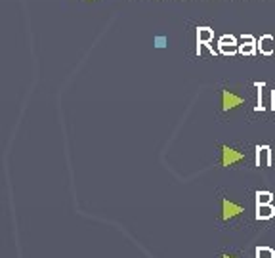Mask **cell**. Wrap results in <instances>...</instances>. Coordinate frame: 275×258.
<instances>
[{
  "label": "cell",
  "instance_id": "1",
  "mask_svg": "<svg viewBox=\"0 0 275 258\" xmlns=\"http://www.w3.org/2000/svg\"><path fill=\"white\" fill-rule=\"evenodd\" d=\"M214 38V31L210 27H199L197 29V54L201 56V46L210 44Z\"/></svg>",
  "mask_w": 275,
  "mask_h": 258
},
{
  "label": "cell",
  "instance_id": "2",
  "mask_svg": "<svg viewBox=\"0 0 275 258\" xmlns=\"http://www.w3.org/2000/svg\"><path fill=\"white\" fill-rule=\"evenodd\" d=\"M271 165V149L267 145L256 147V167H269Z\"/></svg>",
  "mask_w": 275,
  "mask_h": 258
},
{
  "label": "cell",
  "instance_id": "3",
  "mask_svg": "<svg viewBox=\"0 0 275 258\" xmlns=\"http://www.w3.org/2000/svg\"><path fill=\"white\" fill-rule=\"evenodd\" d=\"M258 50L260 54H264V56H271L275 52V38L271 35H262L258 40Z\"/></svg>",
  "mask_w": 275,
  "mask_h": 258
},
{
  "label": "cell",
  "instance_id": "4",
  "mask_svg": "<svg viewBox=\"0 0 275 258\" xmlns=\"http://www.w3.org/2000/svg\"><path fill=\"white\" fill-rule=\"evenodd\" d=\"M273 205H256V218L258 220H269V218H273Z\"/></svg>",
  "mask_w": 275,
  "mask_h": 258
},
{
  "label": "cell",
  "instance_id": "5",
  "mask_svg": "<svg viewBox=\"0 0 275 258\" xmlns=\"http://www.w3.org/2000/svg\"><path fill=\"white\" fill-rule=\"evenodd\" d=\"M243 159V155L241 153H237L235 149H231V147H224V165L226 167H231L233 163Z\"/></svg>",
  "mask_w": 275,
  "mask_h": 258
},
{
  "label": "cell",
  "instance_id": "6",
  "mask_svg": "<svg viewBox=\"0 0 275 258\" xmlns=\"http://www.w3.org/2000/svg\"><path fill=\"white\" fill-rule=\"evenodd\" d=\"M241 104V98H237L235 94H231V92H224V109L229 111V109H233L235 106Z\"/></svg>",
  "mask_w": 275,
  "mask_h": 258
},
{
  "label": "cell",
  "instance_id": "7",
  "mask_svg": "<svg viewBox=\"0 0 275 258\" xmlns=\"http://www.w3.org/2000/svg\"><path fill=\"white\" fill-rule=\"evenodd\" d=\"M243 213V209L239 205H233V203H229V201H224V218L228 220L231 216H235V214Z\"/></svg>",
  "mask_w": 275,
  "mask_h": 258
},
{
  "label": "cell",
  "instance_id": "8",
  "mask_svg": "<svg viewBox=\"0 0 275 258\" xmlns=\"http://www.w3.org/2000/svg\"><path fill=\"white\" fill-rule=\"evenodd\" d=\"M273 195L269 191H258L256 193V205H271Z\"/></svg>",
  "mask_w": 275,
  "mask_h": 258
},
{
  "label": "cell",
  "instance_id": "9",
  "mask_svg": "<svg viewBox=\"0 0 275 258\" xmlns=\"http://www.w3.org/2000/svg\"><path fill=\"white\" fill-rule=\"evenodd\" d=\"M264 83H256V88H258V106H256V111H264L266 109V104H264Z\"/></svg>",
  "mask_w": 275,
  "mask_h": 258
},
{
  "label": "cell",
  "instance_id": "10",
  "mask_svg": "<svg viewBox=\"0 0 275 258\" xmlns=\"http://www.w3.org/2000/svg\"><path fill=\"white\" fill-rule=\"evenodd\" d=\"M256 258H275V252L269 247H256Z\"/></svg>",
  "mask_w": 275,
  "mask_h": 258
},
{
  "label": "cell",
  "instance_id": "11",
  "mask_svg": "<svg viewBox=\"0 0 275 258\" xmlns=\"http://www.w3.org/2000/svg\"><path fill=\"white\" fill-rule=\"evenodd\" d=\"M220 46V54L224 56H233V54L239 52V44L237 46H231V44H218Z\"/></svg>",
  "mask_w": 275,
  "mask_h": 258
},
{
  "label": "cell",
  "instance_id": "12",
  "mask_svg": "<svg viewBox=\"0 0 275 258\" xmlns=\"http://www.w3.org/2000/svg\"><path fill=\"white\" fill-rule=\"evenodd\" d=\"M256 50H258L256 44H239V52L243 56H252V54H256Z\"/></svg>",
  "mask_w": 275,
  "mask_h": 258
},
{
  "label": "cell",
  "instance_id": "13",
  "mask_svg": "<svg viewBox=\"0 0 275 258\" xmlns=\"http://www.w3.org/2000/svg\"><path fill=\"white\" fill-rule=\"evenodd\" d=\"M218 44H231V46H237V38L233 35H222L218 38Z\"/></svg>",
  "mask_w": 275,
  "mask_h": 258
},
{
  "label": "cell",
  "instance_id": "14",
  "mask_svg": "<svg viewBox=\"0 0 275 258\" xmlns=\"http://www.w3.org/2000/svg\"><path fill=\"white\" fill-rule=\"evenodd\" d=\"M241 42H243V44H258V40L252 37V35H243V37H241Z\"/></svg>",
  "mask_w": 275,
  "mask_h": 258
},
{
  "label": "cell",
  "instance_id": "15",
  "mask_svg": "<svg viewBox=\"0 0 275 258\" xmlns=\"http://www.w3.org/2000/svg\"><path fill=\"white\" fill-rule=\"evenodd\" d=\"M155 46H157V48H164V46H167V38L157 37V38H155Z\"/></svg>",
  "mask_w": 275,
  "mask_h": 258
},
{
  "label": "cell",
  "instance_id": "16",
  "mask_svg": "<svg viewBox=\"0 0 275 258\" xmlns=\"http://www.w3.org/2000/svg\"><path fill=\"white\" fill-rule=\"evenodd\" d=\"M271 109L275 111V90L271 92Z\"/></svg>",
  "mask_w": 275,
  "mask_h": 258
},
{
  "label": "cell",
  "instance_id": "17",
  "mask_svg": "<svg viewBox=\"0 0 275 258\" xmlns=\"http://www.w3.org/2000/svg\"><path fill=\"white\" fill-rule=\"evenodd\" d=\"M224 258H231V256H224Z\"/></svg>",
  "mask_w": 275,
  "mask_h": 258
}]
</instances>
